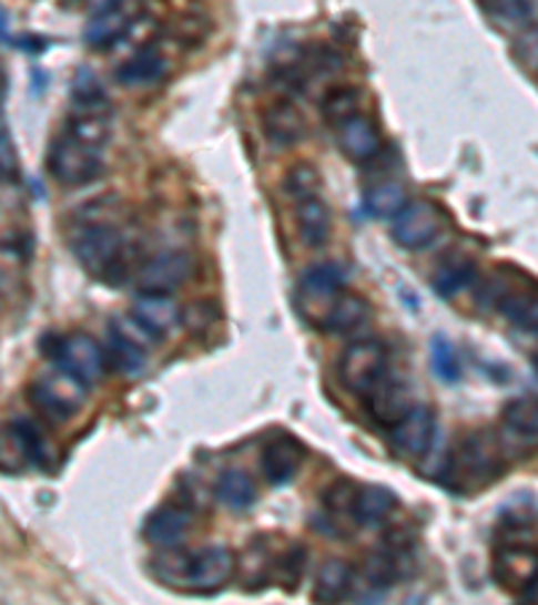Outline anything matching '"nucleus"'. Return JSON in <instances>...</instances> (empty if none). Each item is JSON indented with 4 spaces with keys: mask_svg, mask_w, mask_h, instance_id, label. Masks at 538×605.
<instances>
[{
    "mask_svg": "<svg viewBox=\"0 0 538 605\" xmlns=\"http://www.w3.org/2000/svg\"><path fill=\"white\" fill-rule=\"evenodd\" d=\"M71 250L75 262L94 280L122 286L130 275V237L113 213L105 211V202H92L90 207L73 216Z\"/></svg>",
    "mask_w": 538,
    "mask_h": 605,
    "instance_id": "nucleus-1",
    "label": "nucleus"
},
{
    "mask_svg": "<svg viewBox=\"0 0 538 605\" xmlns=\"http://www.w3.org/2000/svg\"><path fill=\"white\" fill-rule=\"evenodd\" d=\"M237 571V557L226 546H205L197 552L168 550L151 563V573L160 584L189 592V595H215L232 582Z\"/></svg>",
    "mask_w": 538,
    "mask_h": 605,
    "instance_id": "nucleus-2",
    "label": "nucleus"
},
{
    "mask_svg": "<svg viewBox=\"0 0 538 605\" xmlns=\"http://www.w3.org/2000/svg\"><path fill=\"white\" fill-rule=\"evenodd\" d=\"M506 471V444L493 431H471L447 455V469L439 482L453 493L490 488Z\"/></svg>",
    "mask_w": 538,
    "mask_h": 605,
    "instance_id": "nucleus-3",
    "label": "nucleus"
},
{
    "mask_svg": "<svg viewBox=\"0 0 538 605\" xmlns=\"http://www.w3.org/2000/svg\"><path fill=\"white\" fill-rule=\"evenodd\" d=\"M41 350L57 369L79 377L87 386H94L108 375L105 348L87 331L73 334H47L41 339Z\"/></svg>",
    "mask_w": 538,
    "mask_h": 605,
    "instance_id": "nucleus-4",
    "label": "nucleus"
},
{
    "mask_svg": "<svg viewBox=\"0 0 538 605\" xmlns=\"http://www.w3.org/2000/svg\"><path fill=\"white\" fill-rule=\"evenodd\" d=\"M337 377L347 393L364 401L390 377L388 348L377 339H361V342L347 345L337 361Z\"/></svg>",
    "mask_w": 538,
    "mask_h": 605,
    "instance_id": "nucleus-5",
    "label": "nucleus"
},
{
    "mask_svg": "<svg viewBox=\"0 0 538 605\" xmlns=\"http://www.w3.org/2000/svg\"><path fill=\"white\" fill-rule=\"evenodd\" d=\"M49 175L65 188L90 186L105 173V151L87 146L75 141L68 132H60V137L49 146L47 156Z\"/></svg>",
    "mask_w": 538,
    "mask_h": 605,
    "instance_id": "nucleus-6",
    "label": "nucleus"
},
{
    "mask_svg": "<svg viewBox=\"0 0 538 605\" xmlns=\"http://www.w3.org/2000/svg\"><path fill=\"white\" fill-rule=\"evenodd\" d=\"M28 399L47 420L65 422L75 418L84 409V403L90 401V386L54 367V371L38 377L28 388Z\"/></svg>",
    "mask_w": 538,
    "mask_h": 605,
    "instance_id": "nucleus-7",
    "label": "nucleus"
},
{
    "mask_svg": "<svg viewBox=\"0 0 538 605\" xmlns=\"http://www.w3.org/2000/svg\"><path fill=\"white\" fill-rule=\"evenodd\" d=\"M156 339L143 329L141 324L126 318H113L111 329H108V367L122 371L124 377H141L149 367V356L154 350Z\"/></svg>",
    "mask_w": 538,
    "mask_h": 605,
    "instance_id": "nucleus-8",
    "label": "nucleus"
},
{
    "mask_svg": "<svg viewBox=\"0 0 538 605\" xmlns=\"http://www.w3.org/2000/svg\"><path fill=\"white\" fill-rule=\"evenodd\" d=\"M536 544L534 541L506 539L498 544L496 554H493V576L501 584L506 592L522 597V601H536Z\"/></svg>",
    "mask_w": 538,
    "mask_h": 605,
    "instance_id": "nucleus-9",
    "label": "nucleus"
},
{
    "mask_svg": "<svg viewBox=\"0 0 538 605\" xmlns=\"http://www.w3.org/2000/svg\"><path fill=\"white\" fill-rule=\"evenodd\" d=\"M345 291V275L337 264H315L305 275L300 277V286H296V307H300L302 318L307 320L313 329H318V324L326 315L328 307L334 305V299Z\"/></svg>",
    "mask_w": 538,
    "mask_h": 605,
    "instance_id": "nucleus-10",
    "label": "nucleus"
},
{
    "mask_svg": "<svg viewBox=\"0 0 538 605\" xmlns=\"http://www.w3.org/2000/svg\"><path fill=\"white\" fill-rule=\"evenodd\" d=\"M441 224H445V213L439 211V205L428 199H417L407 202V207L394 218L390 235H394L398 248L426 250L441 235Z\"/></svg>",
    "mask_w": 538,
    "mask_h": 605,
    "instance_id": "nucleus-11",
    "label": "nucleus"
},
{
    "mask_svg": "<svg viewBox=\"0 0 538 605\" xmlns=\"http://www.w3.org/2000/svg\"><path fill=\"white\" fill-rule=\"evenodd\" d=\"M197 273V264L183 250H164V254L149 258L138 269L135 283L141 294H175L181 286H186Z\"/></svg>",
    "mask_w": 538,
    "mask_h": 605,
    "instance_id": "nucleus-12",
    "label": "nucleus"
},
{
    "mask_svg": "<svg viewBox=\"0 0 538 605\" xmlns=\"http://www.w3.org/2000/svg\"><path fill=\"white\" fill-rule=\"evenodd\" d=\"M436 431H439V425H436L434 409L423 407V403H413L409 412L394 428H388L390 447H394L396 455L420 463L423 455L428 452L430 441L436 437Z\"/></svg>",
    "mask_w": 538,
    "mask_h": 605,
    "instance_id": "nucleus-13",
    "label": "nucleus"
},
{
    "mask_svg": "<svg viewBox=\"0 0 538 605\" xmlns=\"http://www.w3.org/2000/svg\"><path fill=\"white\" fill-rule=\"evenodd\" d=\"M194 531V512L183 503H164L154 509L143 525V539L160 550H175Z\"/></svg>",
    "mask_w": 538,
    "mask_h": 605,
    "instance_id": "nucleus-14",
    "label": "nucleus"
},
{
    "mask_svg": "<svg viewBox=\"0 0 538 605\" xmlns=\"http://www.w3.org/2000/svg\"><path fill=\"white\" fill-rule=\"evenodd\" d=\"M305 460H307V447L296 437L281 433V437H275L267 447H264L262 474L272 488H283V484H291L296 476H300Z\"/></svg>",
    "mask_w": 538,
    "mask_h": 605,
    "instance_id": "nucleus-15",
    "label": "nucleus"
},
{
    "mask_svg": "<svg viewBox=\"0 0 538 605\" xmlns=\"http://www.w3.org/2000/svg\"><path fill=\"white\" fill-rule=\"evenodd\" d=\"M337 146L353 165H366L383 151V137H379L377 124L372 122L364 113H353L345 122H339L337 127Z\"/></svg>",
    "mask_w": 538,
    "mask_h": 605,
    "instance_id": "nucleus-16",
    "label": "nucleus"
},
{
    "mask_svg": "<svg viewBox=\"0 0 538 605\" xmlns=\"http://www.w3.org/2000/svg\"><path fill=\"white\" fill-rule=\"evenodd\" d=\"M130 315L135 324H141L143 329L156 339V342L164 337H170V334L179 329L183 320L181 307L164 294H138Z\"/></svg>",
    "mask_w": 538,
    "mask_h": 605,
    "instance_id": "nucleus-17",
    "label": "nucleus"
},
{
    "mask_svg": "<svg viewBox=\"0 0 538 605\" xmlns=\"http://www.w3.org/2000/svg\"><path fill=\"white\" fill-rule=\"evenodd\" d=\"M132 14L124 6V0H113V3L100 6L94 17L87 22L84 41L90 49H111L130 33Z\"/></svg>",
    "mask_w": 538,
    "mask_h": 605,
    "instance_id": "nucleus-18",
    "label": "nucleus"
},
{
    "mask_svg": "<svg viewBox=\"0 0 538 605\" xmlns=\"http://www.w3.org/2000/svg\"><path fill=\"white\" fill-rule=\"evenodd\" d=\"M361 403H364L366 412L372 414V420H375L379 428L388 431V428H394L396 422L409 412L413 399H409V390L404 388L402 382H396L394 375H390L383 386L372 390V393Z\"/></svg>",
    "mask_w": 538,
    "mask_h": 605,
    "instance_id": "nucleus-19",
    "label": "nucleus"
},
{
    "mask_svg": "<svg viewBox=\"0 0 538 605\" xmlns=\"http://www.w3.org/2000/svg\"><path fill=\"white\" fill-rule=\"evenodd\" d=\"M170 62L156 47H143L135 54L126 57L119 65L116 81L119 84L130 86V90H141V86H154L168 75Z\"/></svg>",
    "mask_w": 538,
    "mask_h": 605,
    "instance_id": "nucleus-20",
    "label": "nucleus"
},
{
    "mask_svg": "<svg viewBox=\"0 0 538 605\" xmlns=\"http://www.w3.org/2000/svg\"><path fill=\"white\" fill-rule=\"evenodd\" d=\"M398 498L394 490L383 488V484H364V488L356 490V498H353L351 516L356 525L364 527H379L396 514Z\"/></svg>",
    "mask_w": 538,
    "mask_h": 605,
    "instance_id": "nucleus-21",
    "label": "nucleus"
},
{
    "mask_svg": "<svg viewBox=\"0 0 538 605\" xmlns=\"http://www.w3.org/2000/svg\"><path fill=\"white\" fill-rule=\"evenodd\" d=\"M296 229H300L302 243L307 248H326L328 239H332V211L321 194L296 202Z\"/></svg>",
    "mask_w": 538,
    "mask_h": 605,
    "instance_id": "nucleus-22",
    "label": "nucleus"
},
{
    "mask_svg": "<svg viewBox=\"0 0 538 605\" xmlns=\"http://www.w3.org/2000/svg\"><path fill=\"white\" fill-rule=\"evenodd\" d=\"M369 315H372L369 301H366L361 294H353L345 288V291L334 299V305L328 307L326 315H323V320L318 324V331L351 334V331L361 329V326L369 320Z\"/></svg>",
    "mask_w": 538,
    "mask_h": 605,
    "instance_id": "nucleus-23",
    "label": "nucleus"
},
{
    "mask_svg": "<svg viewBox=\"0 0 538 605\" xmlns=\"http://www.w3.org/2000/svg\"><path fill=\"white\" fill-rule=\"evenodd\" d=\"M264 135L277 148L296 146L307 135V122L294 103H275L264 111Z\"/></svg>",
    "mask_w": 538,
    "mask_h": 605,
    "instance_id": "nucleus-24",
    "label": "nucleus"
},
{
    "mask_svg": "<svg viewBox=\"0 0 538 605\" xmlns=\"http://www.w3.org/2000/svg\"><path fill=\"white\" fill-rule=\"evenodd\" d=\"M477 275H479V267L474 258L455 254V256H447L445 262L436 267L434 280L430 283H434V291L439 294L441 299H453V296L466 291V288L477 280Z\"/></svg>",
    "mask_w": 538,
    "mask_h": 605,
    "instance_id": "nucleus-25",
    "label": "nucleus"
},
{
    "mask_svg": "<svg viewBox=\"0 0 538 605\" xmlns=\"http://www.w3.org/2000/svg\"><path fill=\"white\" fill-rule=\"evenodd\" d=\"M356 584V573L345 560H326L321 565L318 576H315V589L313 601L315 603H342L353 592Z\"/></svg>",
    "mask_w": 538,
    "mask_h": 605,
    "instance_id": "nucleus-26",
    "label": "nucleus"
},
{
    "mask_svg": "<svg viewBox=\"0 0 538 605\" xmlns=\"http://www.w3.org/2000/svg\"><path fill=\"white\" fill-rule=\"evenodd\" d=\"M215 498H219V503H224L226 509H232V512H248L253 503L258 501V490L256 482H253L245 471L230 469L219 476V482H215Z\"/></svg>",
    "mask_w": 538,
    "mask_h": 605,
    "instance_id": "nucleus-27",
    "label": "nucleus"
},
{
    "mask_svg": "<svg viewBox=\"0 0 538 605\" xmlns=\"http://www.w3.org/2000/svg\"><path fill=\"white\" fill-rule=\"evenodd\" d=\"M504 431L509 439L520 444H536L538 433V412L534 399H515L504 407Z\"/></svg>",
    "mask_w": 538,
    "mask_h": 605,
    "instance_id": "nucleus-28",
    "label": "nucleus"
},
{
    "mask_svg": "<svg viewBox=\"0 0 538 605\" xmlns=\"http://www.w3.org/2000/svg\"><path fill=\"white\" fill-rule=\"evenodd\" d=\"M409 194L404 184H398V181H383V184H375L366 192L364 205L366 211H369V216L375 218H385V221H394L398 213L407 207Z\"/></svg>",
    "mask_w": 538,
    "mask_h": 605,
    "instance_id": "nucleus-29",
    "label": "nucleus"
},
{
    "mask_svg": "<svg viewBox=\"0 0 538 605\" xmlns=\"http://www.w3.org/2000/svg\"><path fill=\"white\" fill-rule=\"evenodd\" d=\"M9 433L11 439H14V444L19 447V452H22V455L28 458L35 469H49L52 452H49L47 439H43V433L38 431L33 422H30L28 418H17L14 422H11Z\"/></svg>",
    "mask_w": 538,
    "mask_h": 605,
    "instance_id": "nucleus-30",
    "label": "nucleus"
},
{
    "mask_svg": "<svg viewBox=\"0 0 538 605\" xmlns=\"http://www.w3.org/2000/svg\"><path fill=\"white\" fill-rule=\"evenodd\" d=\"M283 188H286V194L294 202L318 197L323 192V178L318 167L309 165V162H296L294 167H288L286 178H283Z\"/></svg>",
    "mask_w": 538,
    "mask_h": 605,
    "instance_id": "nucleus-31",
    "label": "nucleus"
},
{
    "mask_svg": "<svg viewBox=\"0 0 538 605\" xmlns=\"http://www.w3.org/2000/svg\"><path fill=\"white\" fill-rule=\"evenodd\" d=\"M501 315L506 320H509L511 326H517V329L536 334L538 326V305H536V296L528 294H504L501 296Z\"/></svg>",
    "mask_w": 538,
    "mask_h": 605,
    "instance_id": "nucleus-32",
    "label": "nucleus"
},
{
    "mask_svg": "<svg viewBox=\"0 0 538 605\" xmlns=\"http://www.w3.org/2000/svg\"><path fill=\"white\" fill-rule=\"evenodd\" d=\"M307 568V550L305 546L294 544L286 554H281L277 560H272V573H275L277 582L283 584V589L294 592L300 587L302 576H305Z\"/></svg>",
    "mask_w": 538,
    "mask_h": 605,
    "instance_id": "nucleus-33",
    "label": "nucleus"
},
{
    "mask_svg": "<svg viewBox=\"0 0 538 605\" xmlns=\"http://www.w3.org/2000/svg\"><path fill=\"white\" fill-rule=\"evenodd\" d=\"M430 367H434V375L441 382H449V386H455L460 380V375H464L458 356H455V348L445 337H434V342H430Z\"/></svg>",
    "mask_w": 538,
    "mask_h": 605,
    "instance_id": "nucleus-34",
    "label": "nucleus"
},
{
    "mask_svg": "<svg viewBox=\"0 0 538 605\" xmlns=\"http://www.w3.org/2000/svg\"><path fill=\"white\" fill-rule=\"evenodd\" d=\"M358 100L361 94L356 86H339V90L328 92V98L323 100V116L332 127H337L339 122H345L347 116L358 113Z\"/></svg>",
    "mask_w": 538,
    "mask_h": 605,
    "instance_id": "nucleus-35",
    "label": "nucleus"
},
{
    "mask_svg": "<svg viewBox=\"0 0 538 605\" xmlns=\"http://www.w3.org/2000/svg\"><path fill=\"white\" fill-rule=\"evenodd\" d=\"M19 173H22V165H19L17 143L11 132L0 124V186H14Z\"/></svg>",
    "mask_w": 538,
    "mask_h": 605,
    "instance_id": "nucleus-36",
    "label": "nucleus"
},
{
    "mask_svg": "<svg viewBox=\"0 0 538 605\" xmlns=\"http://www.w3.org/2000/svg\"><path fill=\"white\" fill-rule=\"evenodd\" d=\"M356 484L351 482V479H337V482L332 484V488L323 493V506H326L328 516H342L347 514L351 516V506H353V498H356Z\"/></svg>",
    "mask_w": 538,
    "mask_h": 605,
    "instance_id": "nucleus-37",
    "label": "nucleus"
},
{
    "mask_svg": "<svg viewBox=\"0 0 538 605\" xmlns=\"http://www.w3.org/2000/svg\"><path fill=\"white\" fill-rule=\"evenodd\" d=\"M0 94H3V68H0Z\"/></svg>",
    "mask_w": 538,
    "mask_h": 605,
    "instance_id": "nucleus-38",
    "label": "nucleus"
}]
</instances>
